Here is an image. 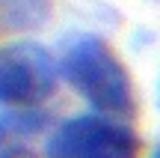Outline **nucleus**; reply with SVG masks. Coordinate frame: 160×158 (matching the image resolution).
<instances>
[{
	"label": "nucleus",
	"instance_id": "nucleus-1",
	"mask_svg": "<svg viewBox=\"0 0 160 158\" xmlns=\"http://www.w3.org/2000/svg\"><path fill=\"white\" fill-rule=\"evenodd\" d=\"M62 75L101 113H131L133 90L131 75L113 54V48L98 36H80L62 57Z\"/></svg>",
	"mask_w": 160,
	"mask_h": 158
},
{
	"label": "nucleus",
	"instance_id": "nucleus-2",
	"mask_svg": "<svg viewBox=\"0 0 160 158\" xmlns=\"http://www.w3.org/2000/svg\"><path fill=\"white\" fill-rule=\"evenodd\" d=\"M59 66L39 42H9L0 48V101L12 111H33L53 95Z\"/></svg>",
	"mask_w": 160,
	"mask_h": 158
},
{
	"label": "nucleus",
	"instance_id": "nucleus-3",
	"mask_svg": "<svg viewBox=\"0 0 160 158\" xmlns=\"http://www.w3.org/2000/svg\"><path fill=\"white\" fill-rule=\"evenodd\" d=\"M137 152L133 128L92 113L59 123L45 143V158H137Z\"/></svg>",
	"mask_w": 160,
	"mask_h": 158
},
{
	"label": "nucleus",
	"instance_id": "nucleus-4",
	"mask_svg": "<svg viewBox=\"0 0 160 158\" xmlns=\"http://www.w3.org/2000/svg\"><path fill=\"white\" fill-rule=\"evenodd\" d=\"M48 125V113L33 111H9L0 117V158H27V146Z\"/></svg>",
	"mask_w": 160,
	"mask_h": 158
},
{
	"label": "nucleus",
	"instance_id": "nucleus-5",
	"mask_svg": "<svg viewBox=\"0 0 160 158\" xmlns=\"http://www.w3.org/2000/svg\"><path fill=\"white\" fill-rule=\"evenodd\" d=\"M51 18V0H0V27L3 30H39Z\"/></svg>",
	"mask_w": 160,
	"mask_h": 158
},
{
	"label": "nucleus",
	"instance_id": "nucleus-6",
	"mask_svg": "<svg viewBox=\"0 0 160 158\" xmlns=\"http://www.w3.org/2000/svg\"><path fill=\"white\" fill-rule=\"evenodd\" d=\"M151 158H160V149H157V152H154V155H151Z\"/></svg>",
	"mask_w": 160,
	"mask_h": 158
},
{
	"label": "nucleus",
	"instance_id": "nucleus-7",
	"mask_svg": "<svg viewBox=\"0 0 160 158\" xmlns=\"http://www.w3.org/2000/svg\"><path fill=\"white\" fill-rule=\"evenodd\" d=\"M157 101H160V93H157Z\"/></svg>",
	"mask_w": 160,
	"mask_h": 158
}]
</instances>
